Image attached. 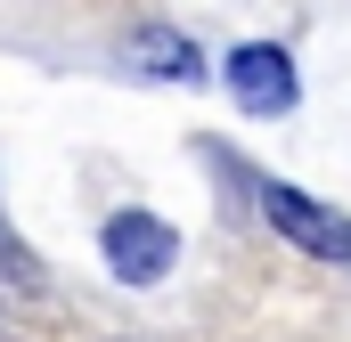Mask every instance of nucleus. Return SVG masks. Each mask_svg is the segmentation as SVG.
Instances as JSON below:
<instances>
[{
    "mask_svg": "<svg viewBox=\"0 0 351 342\" xmlns=\"http://www.w3.org/2000/svg\"><path fill=\"white\" fill-rule=\"evenodd\" d=\"M98 253H106V269H114L123 285H156V277L172 269L180 237H172V220H156V212H114L106 237H98Z\"/></svg>",
    "mask_w": 351,
    "mask_h": 342,
    "instance_id": "1",
    "label": "nucleus"
},
{
    "mask_svg": "<svg viewBox=\"0 0 351 342\" xmlns=\"http://www.w3.org/2000/svg\"><path fill=\"white\" fill-rule=\"evenodd\" d=\"M262 212H269V228H278V237H294L302 253L351 261V220H335L327 204H311V196H294V187H278V179H269V187H262Z\"/></svg>",
    "mask_w": 351,
    "mask_h": 342,
    "instance_id": "2",
    "label": "nucleus"
},
{
    "mask_svg": "<svg viewBox=\"0 0 351 342\" xmlns=\"http://www.w3.org/2000/svg\"><path fill=\"white\" fill-rule=\"evenodd\" d=\"M229 90H237V106L245 114H286L302 82H294V57L278 49V41H245L237 57H229Z\"/></svg>",
    "mask_w": 351,
    "mask_h": 342,
    "instance_id": "3",
    "label": "nucleus"
},
{
    "mask_svg": "<svg viewBox=\"0 0 351 342\" xmlns=\"http://www.w3.org/2000/svg\"><path fill=\"white\" fill-rule=\"evenodd\" d=\"M123 66H131V74H156V82H196V74H204V57H196L180 33H131V41H123Z\"/></svg>",
    "mask_w": 351,
    "mask_h": 342,
    "instance_id": "4",
    "label": "nucleus"
}]
</instances>
